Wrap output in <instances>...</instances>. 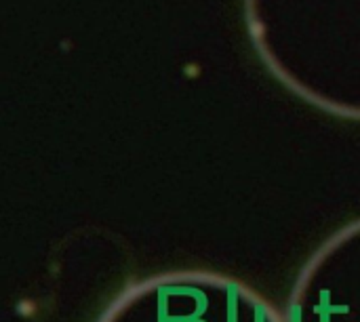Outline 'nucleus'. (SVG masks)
<instances>
[{
  "label": "nucleus",
  "instance_id": "obj_1",
  "mask_svg": "<svg viewBox=\"0 0 360 322\" xmlns=\"http://www.w3.org/2000/svg\"><path fill=\"white\" fill-rule=\"evenodd\" d=\"M234 300H236V289H234V287H230V300H228V306H230V314H228V322H234V316H236Z\"/></svg>",
  "mask_w": 360,
  "mask_h": 322
}]
</instances>
